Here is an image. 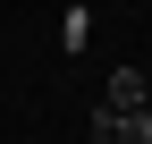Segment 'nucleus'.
<instances>
[{
	"label": "nucleus",
	"instance_id": "1",
	"mask_svg": "<svg viewBox=\"0 0 152 144\" xmlns=\"http://www.w3.org/2000/svg\"><path fill=\"white\" fill-rule=\"evenodd\" d=\"M85 136L93 144H152V110H93Z\"/></svg>",
	"mask_w": 152,
	"mask_h": 144
},
{
	"label": "nucleus",
	"instance_id": "3",
	"mask_svg": "<svg viewBox=\"0 0 152 144\" xmlns=\"http://www.w3.org/2000/svg\"><path fill=\"white\" fill-rule=\"evenodd\" d=\"M85 34H93V9H68V17H59V43H68V51H85Z\"/></svg>",
	"mask_w": 152,
	"mask_h": 144
},
{
	"label": "nucleus",
	"instance_id": "2",
	"mask_svg": "<svg viewBox=\"0 0 152 144\" xmlns=\"http://www.w3.org/2000/svg\"><path fill=\"white\" fill-rule=\"evenodd\" d=\"M102 110H152V85H144V68H110V85H102Z\"/></svg>",
	"mask_w": 152,
	"mask_h": 144
}]
</instances>
